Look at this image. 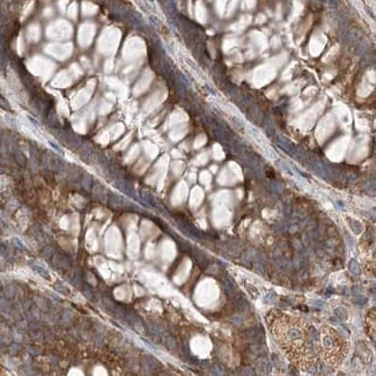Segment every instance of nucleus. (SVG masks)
<instances>
[{
	"label": "nucleus",
	"mask_w": 376,
	"mask_h": 376,
	"mask_svg": "<svg viewBox=\"0 0 376 376\" xmlns=\"http://www.w3.org/2000/svg\"><path fill=\"white\" fill-rule=\"evenodd\" d=\"M273 339L293 365L300 370H312L319 362L316 333L306 319L273 309L266 315Z\"/></svg>",
	"instance_id": "1"
},
{
	"label": "nucleus",
	"mask_w": 376,
	"mask_h": 376,
	"mask_svg": "<svg viewBox=\"0 0 376 376\" xmlns=\"http://www.w3.org/2000/svg\"><path fill=\"white\" fill-rule=\"evenodd\" d=\"M317 352L319 360L331 368H338L348 354V343L334 327L323 325L319 331Z\"/></svg>",
	"instance_id": "2"
}]
</instances>
